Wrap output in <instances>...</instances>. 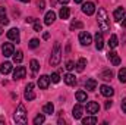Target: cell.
<instances>
[{
  "label": "cell",
  "instance_id": "obj_8",
  "mask_svg": "<svg viewBox=\"0 0 126 125\" xmlns=\"http://www.w3.org/2000/svg\"><path fill=\"white\" fill-rule=\"evenodd\" d=\"M48 84H50V77H47V75H41V77L38 78V87H40V88L46 90V88L48 87Z\"/></svg>",
  "mask_w": 126,
  "mask_h": 125
},
{
  "label": "cell",
  "instance_id": "obj_32",
  "mask_svg": "<svg viewBox=\"0 0 126 125\" xmlns=\"http://www.w3.org/2000/svg\"><path fill=\"white\" fill-rule=\"evenodd\" d=\"M30 66H31L32 72H37L38 69H40V63H38V61H35V59H32L31 63H30Z\"/></svg>",
  "mask_w": 126,
  "mask_h": 125
},
{
  "label": "cell",
  "instance_id": "obj_19",
  "mask_svg": "<svg viewBox=\"0 0 126 125\" xmlns=\"http://www.w3.org/2000/svg\"><path fill=\"white\" fill-rule=\"evenodd\" d=\"M85 88H87L88 91H94L95 88H97V81H95L94 78H90V80L85 83Z\"/></svg>",
  "mask_w": 126,
  "mask_h": 125
},
{
  "label": "cell",
  "instance_id": "obj_35",
  "mask_svg": "<svg viewBox=\"0 0 126 125\" xmlns=\"http://www.w3.org/2000/svg\"><path fill=\"white\" fill-rule=\"evenodd\" d=\"M50 81H51V83H54V84H57V83L60 81V75H59L57 72L51 74V77H50Z\"/></svg>",
  "mask_w": 126,
  "mask_h": 125
},
{
  "label": "cell",
  "instance_id": "obj_1",
  "mask_svg": "<svg viewBox=\"0 0 126 125\" xmlns=\"http://www.w3.org/2000/svg\"><path fill=\"white\" fill-rule=\"evenodd\" d=\"M97 22H98V27L101 31H109L110 30V19H109V15L107 12L100 7L98 9V15H97Z\"/></svg>",
  "mask_w": 126,
  "mask_h": 125
},
{
  "label": "cell",
  "instance_id": "obj_40",
  "mask_svg": "<svg viewBox=\"0 0 126 125\" xmlns=\"http://www.w3.org/2000/svg\"><path fill=\"white\" fill-rule=\"evenodd\" d=\"M111 104H113V103H111L110 100H109V102H106V109H110V107H111Z\"/></svg>",
  "mask_w": 126,
  "mask_h": 125
},
{
  "label": "cell",
  "instance_id": "obj_30",
  "mask_svg": "<svg viewBox=\"0 0 126 125\" xmlns=\"http://www.w3.org/2000/svg\"><path fill=\"white\" fill-rule=\"evenodd\" d=\"M119 81L120 83H126V68H122L119 71Z\"/></svg>",
  "mask_w": 126,
  "mask_h": 125
},
{
  "label": "cell",
  "instance_id": "obj_5",
  "mask_svg": "<svg viewBox=\"0 0 126 125\" xmlns=\"http://www.w3.org/2000/svg\"><path fill=\"white\" fill-rule=\"evenodd\" d=\"M79 43H81L82 46H90V44L93 43V38H91V35L87 31H82L79 34Z\"/></svg>",
  "mask_w": 126,
  "mask_h": 125
},
{
  "label": "cell",
  "instance_id": "obj_18",
  "mask_svg": "<svg viewBox=\"0 0 126 125\" xmlns=\"http://www.w3.org/2000/svg\"><path fill=\"white\" fill-rule=\"evenodd\" d=\"M100 78H101L103 81H110V80L113 78V72H111L110 69H106V71H103V72L100 74Z\"/></svg>",
  "mask_w": 126,
  "mask_h": 125
},
{
  "label": "cell",
  "instance_id": "obj_31",
  "mask_svg": "<svg viewBox=\"0 0 126 125\" xmlns=\"http://www.w3.org/2000/svg\"><path fill=\"white\" fill-rule=\"evenodd\" d=\"M84 27V24L82 22H79V21H73L72 24H70V30L73 31V30H79V28H82Z\"/></svg>",
  "mask_w": 126,
  "mask_h": 125
},
{
  "label": "cell",
  "instance_id": "obj_6",
  "mask_svg": "<svg viewBox=\"0 0 126 125\" xmlns=\"http://www.w3.org/2000/svg\"><path fill=\"white\" fill-rule=\"evenodd\" d=\"M25 74H27L25 66H18V68L13 71V80H15V81H16V80H22V78H25Z\"/></svg>",
  "mask_w": 126,
  "mask_h": 125
},
{
  "label": "cell",
  "instance_id": "obj_7",
  "mask_svg": "<svg viewBox=\"0 0 126 125\" xmlns=\"http://www.w3.org/2000/svg\"><path fill=\"white\" fill-rule=\"evenodd\" d=\"M82 12H84L85 15H93V13L95 12L94 3H91V1H88V3H84V4H82Z\"/></svg>",
  "mask_w": 126,
  "mask_h": 125
},
{
  "label": "cell",
  "instance_id": "obj_46",
  "mask_svg": "<svg viewBox=\"0 0 126 125\" xmlns=\"http://www.w3.org/2000/svg\"><path fill=\"white\" fill-rule=\"evenodd\" d=\"M22 3H30V0H21Z\"/></svg>",
  "mask_w": 126,
  "mask_h": 125
},
{
  "label": "cell",
  "instance_id": "obj_39",
  "mask_svg": "<svg viewBox=\"0 0 126 125\" xmlns=\"http://www.w3.org/2000/svg\"><path fill=\"white\" fill-rule=\"evenodd\" d=\"M122 110H123V112L126 113V99L123 100V102H122Z\"/></svg>",
  "mask_w": 126,
  "mask_h": 125
},
{
  "label": "cell",
  "instance_id": "obj_33",
  "mask_svg": "<svg viewBox=\"0 0 126 125\" xmlns=\"http://www.w3.org/2000/svg\"><path fill=\"white\" fill-rule=\"evenodd\" d=\"M32 25H34V31H37V32H40L41 31V28H43V25H41V22H40L38 19H34Z\"/></svg>",
  "mask_w": 126,
  "mask_h": 125
},
{
  "label": "cell",
  "instance_id": "obj_41",
  "mask_svg": "<svg viewBox=\"0 0 126 125\" xmlns=\"http://www.w3.org/2000/svg\"><path fill=\"white\" fill-rule=\"evenodd\" d=\"M48 37H50V34H48V32H44V34H43V38H44V40H47Z\"/></svg>",
  "mask_w": 126,
  "mask_h": 125
},
{
  "label": "cell",
  "instance_id": "obj_28",
  "mask_svg": "<svg viewBox=\"0 0 126 125\" xmlns=\"http://www.w3.org/2000/svg\"><path fill=\"white\" fill-rule=\"evenodd\" d=\"M24 97H25V100H34V99H35V93L32 91V88H27Z\"/></svg>",
  "mask_w": 126,
  "mask_h": 125
},
{
  "label": "cell",
  "instance_id": "obj_47",
  "mask_svg": "<svg viewBox=\"0 0 126 125\" xmlns=\"http://www.w3.org/2000/svg\"><path fill=\"white\" fill-rule=\"evenodd\" d=\"M1 32H3V31H1V28H0V35H1Z\"/></svg>",
  "mask_w": 126,
  "mask_h": 125
},
{
  "label": "cell",
  "instance_id": "obj_3",
  "mask_svg": "<svg viewBox=\"0 0 126 125\" xmlns=\"http://www.w3.org/2000/svg\"><path fill=\"white\" fill-rule=\"evenodd\" d=\"M60 59H62V49H60V43H54V47H53V53H51V59H50V63L53 66L59 65L60 63Z\"/></svg>",
  "mask_w": 126,
  "mask_h": 125
},
{
  "label": "cell",
  "instance_id": "obj_13",
  "mask_svg": "<svg viewBox=\"0 0 126 125\" xmlns=\"http://www.w3.org/2000/svg\"><path fill=\"white\" fill-rule=\"evenodd\" d=\"M54 21H56V13H54L53 10L47 12L46 16H44V24H46V25H51Z\"/></svg>",
  "mask_w": 126,
  "mask_h": 125
},
{
  "label": "cell",
  "instance_id": "obj_36",
  "mask_svg": "<svg viewBox=\"0 0 126 125\" xmlns=\"http://www.w3.org/2000/svg\"><path fill=\"white\" fill-rule=\"evenodd\" d=\"M38 46H40V40L38 38H32L31 41H30V47L31 49H37Z\"/></svg>",
  "mask_w": 126,
  "mask_h": 125
},
{
  "label": "cell",
  "instance_id": "obj_10",
  "mask_svg": "<svg viewBox=\"0 0 126 125\" xmlns=\"http://www.w3.org/2000/svg\"><path fill=\"white\" fill-rule=\"evenodd\" d=\"M100 93L103 94L104 97H111V96L114 94V90H113L110 85H106V84H104V85L100 87Z\"/></svg>",
  "mask_w": 126,
  "mask_h": 125
},
{
  "label": "cell",
  "instance_id": "obj_4",
  "mask_svg": "<svg viewBox=\"0 0 126 125\" xmlns=\"http://www.w3.org/2000/svg\"><path fill=\"white\" fill-rule=\"evenodd\" d=\"M1 53H3L4 58H10V56H13V53H15V47H13V44H12V43H4L3 47H1Z\"/></svg>",
  "mask_w": 126,
  "mask_h": 125
},
{
  "label": "cell",
  "instance_id": "obj_45",
  "mask_svg": "<svg viewBox=\"0 0 126 125\" xmlns=\"http://www.w3.org/2000/svg\"><path fill=\"white\" fill-rule=\"evenodd\" d=\"M84 0H75V3H82Z\"/></svg>",
  "mask_w": 126,
  "mask_h": 125
},
{
  "label": "cell",
  "instance_id": "obj_12",
  "mask_svg": "<svg viewBox=\"0 0 126 125\" xmlns=\"http://www.w3.org/2000/svg\"><path fill=\"white\" fill-rule=\"evenodd\" d=\"M98 110H100V106H98V103H95V102H90V103H87V112H88V113L95 115Z\"/></svg>",
  "mask_w": 126,
  "mask_h": 125
},
{
  "label": "cell",
  "instance_id": "obj_37",
  "mask_svg": "<svg viewBox=\"0 0 126 125\" xmlns=\"http://www.w3.org/2000/svg\"><path fill=\"white\" fill-rule=\"evenodd\" d=\"M75 66H76V65H75V62H72V61H69V62H66V66H64V68H66L67 71H72V69H73Z\"/></svg>",
  "mask_w": 126,
  "mask_h": 125
},
{
  "label": "cell",
  "instance_id": "obj_27",
  "mask_svg": "<svg viewBox=\"0 0 126 125\" xmlns=\"http://www.w3.org/2000/svg\"><path fill=\"white\" fill-rule=\"evenodd\" d=\"M59 15H60V18H62V19H67V18H69V15H70L69 7H62V9H60V12H59Z\"/></svg>",
  "mask_w": 126,
  "mask_h": 125
},
{
  "label": "cell",
  "instance_id": "obj_29",
  "mask_svg": "<svg viewBox=\"0 0 126 125\" xmlns=\"http://www.w3.org/2000/svg\"><path fill=\"white\" fill-rule=\"evenodd\" d=\"M76 100L78 102H87V93L85 91H76Z\"/></svg>",
  "mask_w": 126,
  "mask_h": 125
},
{
  "label": "cell",
  "instance_id": "obj_9",
  "mask_svg": "<svg viewBox=\"0 0 126 125\" xmlns=\"http://www.w3.org/2000/svg\"><path fill=\"white\" fill-rule=\"evenodd\" d=\"M7 38L12 40V41L19 43V30H18V28H12V30H9V31H7Z\"/></svg>",
  "mask_w": 126,
  "mask_h": 125
},
{
  "label": "cell",
  "instance_id": "obj_34",
  "mask_svg": "<svg viewBox=\"0 0 126 125\" xmlns=\"http://www.w3.org/2000/svg\"><path fill=\"white\" fill-rule=\"evenodd\" d=\"M46 121V118H44V115H37L35 118H34V124L35 125H40V124H43Z\"/></svg>",
  "mask_w": 126,
  "mask_h": 125
},
{
  "label": "cell",
  "instance_id": "obj_25",
  "mask_svg": "<svg viewBox=\"0 0 126 125\" xmlns=\"http://www.w3.org/2000/svg\"><path fill=\"white\" fill-rule=\"evenodd\" d=\"M22 59H24V53H22L21 50H18L16 53H13V62L15 63H21Z\"/></svg>",
  "mask_w": 126,
  "mask_h": 125
},
{
  "label": "cell",
  "instance_id": "obj_38",
  "mask_svg": "<svg viewBox=\"0 0 126 125\" xmlns=\"http://www.w3.org/2000/svg\"><path fill=\"white\" fill-rule=\"evenodd\" d=\"M37 6H38L40 10H44V7H46V1H44V0H38V1H37Z\"/></svg>",
  "mask_w": 126,
  "mask_h": 125
},
{
  "label": "cell",
  "instance_id": "obj_43",
  "mask_svg": "<svg viewBox=\"0 0 126 125\" xmlns=\"http://www.w3.org/2000/svg\"><path fill=\"white\" fill-rule=\"evenodd\" d=\"M34 19H35V18H27V22H30V24H32V22H34Z\"/></svg>",
  "mask_w": 126,
  "mask_h": 125
},
{
  "label": "cell",
  "instance_id": "obj_21",
  "mask_svg": "<svg viewBox=\"0 0 126 125\" xmlns=\"http://www.w3.org/2000/svg\"><path fill=\"white\" fill-rule=\"evenodd\" d=\"M0 24L1 25H7L9 24V19L6 18V9L0 6Z\"/></svg>",
  "mask_w": 126,
  "mask_h": 125
},
{
  "label": "cell",
  "instance_id": "obj_14",
  "mask_svg": "<svg viewBox=\"0 0 126 125\" xmlns=\"http://www.w3.org/2000/svg\"><path fill=\"white\" fill-rule=\"evenodd\" d=\"M95 47H97V50H101L104 47V38H103V34L101 32H97L95 34Z\"/></svg>",
  "mask_w": 126,
  "mask_h": 125
},
{
  "label": "cell",
  "instance_id": "obj_26",
  "mask_svg": "<svg viewBox=\"0 0 126 125\" xmlns=\"http://www.w3.org/2000/svg\"><path fill=\"white\" fill-rule=\"evenodd\" d=\"M97 122H98V121H97L95 116H87V118L82 119V124L84 125H91V124H97Z\"/></svg>",
  "mask_w": 126,
  "mask_h": 125
},
{
  "label": "cell",
  "instance_id": "obj_15",
  "mask_svg": "<svg viewBox=\"0 0 126 125\" xmlns=\"http://www.w3.org/2000/svg\"><path fill=\"white\" fill-rule=\"evenodd\" d=\"M107 58L110 59V62L113 63L114 66H117V65H120V58H119V55H117L116 52H109V55H107Z\"/></svg>",
  "mask_w": 126,
  "mask_h": 125
},
{
  "label": "cell",
  "instance_id": "obj_2",
  "mask_svg": "<svg viewBox=\"0 0 126 125\" xmlns=\"http://www.w3.org/2000/svg\"><path fill=\"white\" fill-rule=\"evenodd\" d=\"M15 121L16 124H25L27 122V110H25V106L24 104H19L15 110Z\"/></svg>",
  "mask_w": 126,
  "mask_h": 125
},
{
  "label": "cell",
  "instance_id": "obj_16",
  "mask_svg": "<svg viewBox=\"0 0 126 125\" xmlns=\"http://www.w3.org/2000/svg\"><path fill=\"white\" fill-rule=\"evenodd\" d=\"M82 112H84L82 106H81V104H76V106H73L72 115H73V118H75V119H81V118H82Z\"/></svg>",
  "mask_w": 126,
  "mask_h": 125
},
{
  "label": "cell",
  "instance_id": "obj_11",
  "mask_svg": "<svg viewBox=\"0 0 126 125\" xmlns=\"http://www.w3.org/2000/svg\"><path fill=\"white\" fill-rule=\"evenodd\" d=\"M113 18H114V21L120 22V21L125 18V7H117V9L113 12Z\"/></svg>",
  "mask_w": 126,
  "mask_h": 125
},
{
  "label": "cell",
  "instance_id": "obj_22",
  "mask_svg": "<svg viewBox=\"0 0 126 125\" xmlns=\"http://www.w3.org/2000/svg\"><path fill=\"white\" fill-rule=\"evenodd\" d=\"M43 112H44L46 115H51V113L54 112V106H53V103H46V104L43 106Z\"/></svg>",
  "mask_w": 126,
  "mask_h": 125
},
{
  "label": "cell",
  "instance_id": "obj_17",
  "mask_svg": "<svg viewBox=\"0 0 126 125\" xmlns=\"http://www.w3.org/2000/svg\"><path fill=\"white\" fill-rule=\"evenodd\" d=\"M0 72L3 74V75H7V74H10L12 72V63L10 62H4L0 65Z\"/></svg>",
  "mask_w": 126,
  "mask_h": 125
},
{
  "label": "cell",
  "instance_id": "obj_44",
  "mask_svg": "<svg viewBox=\"0 0 126 125\" xmlns=\"http://www.w3.org/2000/svg\"><path fill=\"white\" fill-rule=\"evenodd\" d=\"M122 27H126V16L122 19Z\"/></svg>",
  "mask_w": 126,
  "mask_h": 125
},
{
  "label": "cell",
  "instance_id": "obj_23",
  "mask_svg": "<svg viewBox=\"0 0 126 125\" xmlns=\"http://www.w3.org/2000/svg\"><path fill=\"white\" fill-rule=\"evenodd\" d=\"M117 44H119L117 35H116V34H111V37H110V40H109V46H110V49H114V47H117Z\"/></svg>",
  "mask_w": 126,
  "mask_h": 125
},
{
  "label": "cell",
  "instance_id": "obj_42",
  "mask_svg": "<svg viewBox=\"0 0 126 125\" xmlns=\"http://www.w3.org/2000/svg\"><path fill=\"white\" fill-rule=\"evenodd\" d=\"M59 3H62V4H66V3H69V0H57Z\"/></svg>",
  "mask_w": 126,
  "mask_h": 125
},
{
  "label": "cell",
  "instance_id": "obj_24",
  "mask_svg": "<svg viewBox=\"0 0 126 125\" xmlns=\"http://www.w3.org/2000/svg\"><path fill=\"white\" fill-rule=\"evenodd\" d=\"M85 66H87V61H85L84 58H81V59L78 61V63H76V71H78V72H82V71L85 69Z\"/></svg>",
  "mask_w": 126,
  "mask_h": 125
},
{
  "label": "cell",
  "instance_id": "obj_20",
  "mask_svg": "<svg viewBox=\"0 0 126 125\" xmlns=\"http://www.w3.org/2000/svg\"><path fill=\"white\" fill-rule=\"evenodd\" d=\"M63 80H64V83H66L67 85H75V84H76V78H75V75H72V74H66Z\"/></svg>",
  "mask_w": 126,
  "mask_h": 125
}]
</instances>
